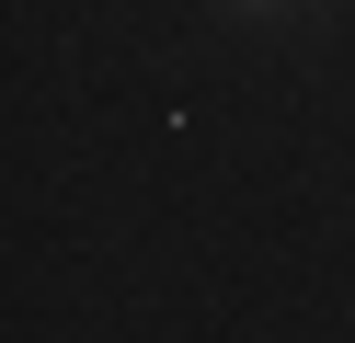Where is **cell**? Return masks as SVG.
I'll use <instances>...</instances> for the list:
<instances>
[{"mask_svg": "<svg viewBox=\"0 0 355 343\" xmlns=\"http://www.w3.org/2000/svg\"><path fill=\"white\" fill-rule=\"evenodd\" d=\"M241 12H275V0H241Z\"/></svg>", "mask_w": 355, "mask_h": 343, "instance_id": "obj_1", "label": "cell"}]
</instances>
